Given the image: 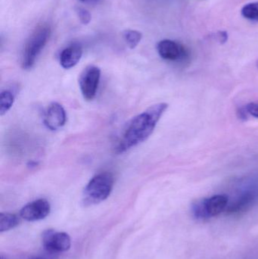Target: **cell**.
Wrapping results in <instances>:
<instances>
[{"label":"cell","mask_w":258,"mask_h":259,"mask_svg":"<svg viewBox=\"0 0 258 259\" xmlns=\"http://www.w3.org/2000/svg\"><path fill=\"white\" fill-rule=\"evenodd\" d=\"M42 244L48 252H63L71 248V241L66 233L47 230L42 234Z\"/></svg>","instance_id":"7"},{"label":"cell","mask_w":258,"mask_h":259,"mask_svg":"<svg viewBox=\"0 0 258 259\" xmlns=\"http://www.w3.org/2000/svg\"><path fill=\"white\" fill-rule=\"evenodd\" d=\"M80 1L85 3H95L99 1V0H80Z\"/></svg>","instance_id":"19"},{"label":"cell","mask_w":258,"mask_h":259,"mask_svg":"<svg viewBox=\"0 0 258 259\" xmlns=\"http://www.w3.org/2000/svg\"><path fill=\"white\" fill-rule=\"evenodd\" d=\"M229 198L227 195H215L192 204L194 217L198 220H206L215 217L227 209Z\"/></svg>","instance_id":"4"},{"label":"cell","mask_w":258,"mask_h":259,"mask_svg":"<svg viewBox=\"0 0 258 259\" xmlns=\"http://www.w3.org/2000/svg\"><path fill=\"white\" fill-rule=\"evenodd\" d=\"M51 35V28L48 24H42L36 27L24 47L22 56V67L29 70L33 68L38 56L46 45Z\"/></svg>","instance_id":"3"},{"label":"cell","mask_w":258,"mask_h":259,"mask_svg":"<svg viewBox=\"0 0 258 259\" xmlns=\"http://www.w3.org/2000/svg\"><path fill=\"white\" fill-rule=\"evenodd\" d=\"M79 18L83 24H88L91 21V15L86 9L83 8H78L77 10Z\"/></svg>","instance_id":"16"},{"label":"cell","mask_w":258,"mask_h":259,"mask_svg":"<svg viewBox=\"0 0 258 259\" xmlns=\"http://www.w3.org/2000/svg\"><path fill=\"white\" fill-rule=\"evenodd\" d=\"M168 108V103H157L134 117L127 124L115 148L117 153L125 152L145 141L151 135Z\"/></svg>","instance_id":"1"},{"label":"cell","mask_w":258,"mask_h":259,"mask_svg":"<svg viewBox=\"0 0 258 259\" xmlns=\"http://www.w3.org/2000/svg\"><path fill=\"white\" fill-rule=\"evenodd\" d=\"M241 13L244 18L249 21H258V2L245 5Z\"/></svg>","instance_id":"15"},{"label":"cell","mask_w":258,"mask_h":259,"mask_svg":"<svg viewBox=\"0 0 258 259\" xmlns=\"http://www.w3.org/2000/svg\"><path fill=\"white\" fill-rule=\"evenodd\" d=\"M101 70L95 65H89L83 69L79 78V85L83 98L91 101L95 98L99 84Z\"/></svg>","instance_id":"5"},{"label":"cell","mask_w":258,"mask_h":259,"mask_svg":"<svg viewBox=\"0 0 258 259\" xmlns=\"http://www.w3.org/2000/svg\"><path fill=\"white\" fill-rule=\"evenodd\" d=\"M115 178L109 172L95 175L85 187L83 195L84 205H96L106 200L113 190Z\"/></svg>","instance_id":"2"},{"label":"cell","mask_w":258,"mask_h":259,"mask_svg":"<svg viewBox=\"0 0 258 259\" xmlns=\"http://www.w3.org/2000/svg\"><path fill=\"white\" fill-rule=\"evenodd\" d=\"M159 56L165 60L185 62L189 58V50L180 42L171 39H163L157 45Z\"/></svg>","instance_id":"6"},{"label":"cell","mask_w":258,"mask_h":259,"mask_svg":"<svg viewBox=\"0 0 258 259\" xmlns=\"http://www.w3.org/2000/svg\"><path fill=\"white\" fill-rule=\"evenodd\" d=\"M257 68H258V61H257Z\"/></svg>","instance_id":"20"},{"label":"cell","mask_w":258,"mask_h":259,"mask_svg":"<svg viewBox=\"0 0 258 259\" xmlns=\"http://www.w3.org/2000/svg\"><path fill=\"white\" fill-rule=\"evenodd\" d=\"M248 115L258 118V103H250L244 107Z\"/></svg>","instance_id":"17"},{"label":"cell","mask_w":258,"mask_h":259,"mask_svg":"<svg viewBox=\"0 0 258 259\" xmlns=\"http://www.w3.org/2000/svg\"><path fill=\"white\" fill-rule=\"evenodd\" d=\"M66 121V112L59 103H51L45 109L43 122L47 128L51 131H57L65 125Z\"/></svg>","instance_id":"10"},{"label":"cell","mask_w":258,"mask_h":259,"mask_svg":"<svg viewBox=\"0 0 258 259\" xmlns=\"http://www.w3.org/2000/svg\"><path fill=\"white\" fill-rule=\"evenodd\" d=\"M15 96L11 91H3L0 94V115L7 113L13 106Z\"/></svg>","instance_id":"13"},{"label":"cell","mask_w":258,"mask_h":259,"mask_svg":"<svg viewBox=\"0 0 258 259\" xmlns=\"http://www.w3.org/2000/svg\"><path fill=\"white\" fill-rule=\"evenodd\" d=\"M83 56V49L79 44H72L62 50L60 55V64L65 69L74 68Z\"/></svg>","instance_id":"11"},{"label":"cell","mask_w":258,"mask_h":259,"mask_svg":"<svg viewBox=\"0 0 258 259\" xmlns=\"http://www.w3.org/2000/svg\"><path fill=\"white\" fill-rule=\"evenodd\" d=\"M258 199V187H250L239 193L237 199L227 206L228 214H239L249 209Z\"/></svg>","instance_id":"9"},{"label":"cell","mask_w":258,"mask_h":259,"mask_svg":"<svg viewBox=\"0 0 258 259\" xmlns=\"http://www.w3.org/2000/svg\"><path fill=\"white\" fill-rule=\"evenodd\" d=\"M51 205L45 199L33 201L23 207L20 211L21 217L27 222H37L42 220L49 214Z\"/></svg>","instance_id":"8"},{"label":"cell","mask_w":258,"mask_h":259,"mask_svg":"<svg viewBox=\"0 0 258 259\" xmlns=\"http://www.w3.org/2000/svg\"><path fill=\"white\" fill-rule=\"evenodd\" d=\"M36 259H39V258H36Z\"/></svg>","instance_id":"21"},{"label":"cell","mask_w":258,"mask_h":259,"mask_svg":"<svg viewBox=\"0 0 258 259\" xmlns=\"http://www.w3.org/2000/svg\"><path fill=\"white\" fill-rule=\"evenodd\" d=\"M216 37L220 44H225L228 40V33L226 31H219L217 33Z\"/></svg>","instance_id":"18"},{"label":"cell","mask_w":258,"mask_h":259,"mask_svg":"<svg viewBox=\"0 0 258 259\" xmlns=\"http://www.w3.org/2000/svg\"><path fill=\"white\" fill-rule=\"evenodd\" d=\"M19 219L15 214L2 212L0 214V232L10 231L18 226Z\"/></svg>","instance_id":"12"},{"label":"cell","mask_w":258,"mask_h":259,"mask_svg":"<svg viewBox=\"0 0 258 259\" xmlns=\"http://www.w3.org/2000/svg\"><path fill=\"white\" fill-rule=\"evenodd\" d=\"M124 38L130 49H135L140 42L142 34L137 30H127L124 32Z\"/></svg>","instance_id":"14"}]
</instances>
